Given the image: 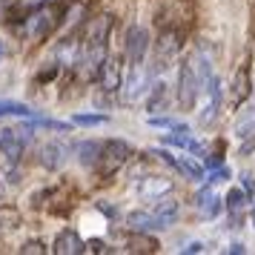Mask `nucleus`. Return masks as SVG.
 I'll list each match as a JSON object with an SVG mask.
<instances>
[{
    "instance_id": "c85d7f7f",
    "label": "nucleus",
    "mask_w": 255,
    "mask_h": 255,
    "mask_svg": "<svg viewBox=\"0 0 255 255\" xmlns=\"http://www.w3.org/2000/svg\"><path fill=\"white\" fill-rule=\"evenodd\" d=\"M86 250H92V253H112L109 247H106L101 238H92V241H86Z\"/></svg>"
},
{
    "instance_id": "bb28decb",
    "label": "nucleus",
    "mask_w": 255,
    "mask_h": 255,
    "mask_svg": "<svg viewBox=\"0 0 255 255\" xmlns=\"http://www.w3.org/2000/svg\"><path fill=\"white\" fill-rule=\"evenodd\" d=\"M255 152V132H250L247 138H241V155H250Z\"/></svg>"
},
{
    "instance_id": "20e7f679",
    "label": "nucleus",
    "mask_w": 255,
    "mask_h": 255,
    "mask_svg": "<svg viewBox=\"0 0 255 255\" xmlns=\"http://www.w3.org/2000/svg\"><path fill=\"white\" fill-rule=\"evenodd\" d=\"M72 0H46L43 6H37L35 12L26 14V26L23 32L29 37H37V40H43L49 37L55 29L66 23V12H69Z\"/></svg>"
},
{
    "instance_id": "f8f14e48",
    "label": "nucleus",
    "mask_w": 255,
    "mask_h": 255,
    "mask_svg": "<svg viewBox=\"0 0 255 255\" xmlns=\"http://www.w3.org/2000/svg\"><path fill=\"white\" fill-rule=\"evenodd\" d=\"M52 253L55 255H81V253H86V241L78 235V230H69V227H66V230H60L58 235H55Z\"/></svg>"
},
{
    "instance_id": "dca6fc26",
    "label": "nucleus",
    "mask_w": 255,
    "mask_h": 255,
    "mask_svg": "<svg viewBox=\"0 0 255 255\" xmlns=\"http://www.w3.org/2000/svg\"><path fill=\"white\" fill-rule=\"evenodd\" d=\"M124 244H127L129 253H158V241L149 238L146 232H140V230H135L132 235H127Z\"/></svg>"
},
{
    "instance_id": "423d86ee",
    "label": "nucleus",
    "mask_w": 255,
    "mask_h": 255,
    "mask_svg": "<svg viewBox=\"0 0 255 255\" xmlns=\"http://www.w3.org/2000/svg\"><path fill=\"white\" fill-rule=\"evenodd\" d=\"M201 109H198V124L201 127H209V124H215V118L221 112V104H224V86H221V78L218 75H212L204 86V92H201Z\"/></svg>"
},
{
    "instance_id": "2f4dec72",
    "label": "nucleus",
    "mask_w": 255,
    "mask_h": 255,
    "mask_svg": "<svg viewBox=\"0 0 255 255\" xmlns=\"http://www.w3.org/2000/svg\"><path fill=\"white\" fill-rule=\"evenodd\" d=\"M230 253H232V255H238V253H244V244H230Z\"/></svg>"
},
{
    "instance_id": "a211bd4d",
    "label": "nucleus",
    "mask_w": 255,
    "mask_h": 255,
    "mask_svg": "<svg viewBox=\"0 0 255 255\" xmlns=\"http://www.w3.org/2000/svg\"><path fill=\"white\" fill-rule=\"evenodd\" d=\"M63 146L60 143H46L43 149H40V163L46 166V169H60L63 161H66V155H63Z\"/></svg>"
},
{
    "instance_id": "4468645a",
    "label": "nucleus",
    "mask_w": 255,
    "mask_h": 255,
    "mask_svg": "<svg viewBox=\"0 0 255 255\" xmlns=\"http://www.w3.org/2000/svg\"><path fill=\"white\" fill-rule=\"evenodd\" d=\"M172 192V181H166V178H143L138 184V195L146 198V201H155V198H163Z\"/></svg>"
},
{
    "instance_id": "f257e3e1",
    "label": "nucleus",
    "mask_w": 255,
    "mask_h": 255,
    "mask_svg": "<svg viewBox=\"0 0 255 255\" xmlns=\"http://www.w3.org/2000/svg\"><path fill=\"white\" fill-rule=\"evenodd\" d=\"M112 26H115V17L106 12L86 20V29H83L81 40H78V58H75V66H78L83 81L98 78V69L106 60V55H109V32H112Z\"/></svg>"
},
{
    "instance_id": "412c9836",
    "label": "nucleus",
    "mask_w": 255,
    "mask_h": 255,
    "mask_svg": "<svg viewBox=\"0 0 255 255\" xmlns=\"http://www.w3.org/2000/svg\"><path fill=\"white\" fill-rule=\"evenodd\" d=\"M250 132H255V101L247 106L241 115H238V121H235V135H238V138H247Z\"/></svg>"
},
{
    "instance_id": "9b49d317",
    "label": "nucleus",
    "mask_w": 255,
    "mask_h": 255,
    "mask_svg": "<svg viewBox=\"0 0 255 255\" xmlns=\"http://www.w3.org/2000/svg\"><path fill=\"white\" fill-rule=\"evenodd\" d=\"M250 98H253V78H250V69L241 66L230 83V106L232 109H241Z\"/></svg>"
},
{
    "instance_id": "393cba45",
    "label": "nucleus",
    "mask_w": 255,
    "mask_h": 255,
    "mask_svg": "<svg viewBox=\"0 0 255 255\" xmlns=\"http://www.w3.org/2000/svg\"><path fill=\"white\" fill-rule=\"evenodd\" d=\"M106 121H109L106 115H83V112L72 118V124H78V127H101V124H106Z\"/></svg>"
},
{
    "instance_id": "5701e85b",
    "label": "nucleus",
    "mask_w": 255,
    "mask_h": 255,
    "mask_svg": "<svg viewBox=\"0 0 255 255\" xmlns=\"http://www.w3.org/2000/svg\"><path fill=\"white\" fill-rule=\"evenodd\" d=\"M6 115L32 118V115H35V109H32V106H26V104H20V101H9V98H3V101H0V118H6Z\"/></svg>"
},
{
    "instance_id": "a878e982",
    "label": "nucleus",
    "mask_w": 255,
    "mask_h": 255,
    "mask_svg": "<svg viewBox=\"0 0 255 255\" xmlns=\"http://www.w3.org/2000/svg\"><path fill=\"white\" fill-rule=\"evenodd\" d=\"M20 250H23V255H46V244L37 241V238H32V241H26Z\"/></svg>"
},
{
    "instance_id": "f3484780",
    "label": "nucleus",
    "mask_w": 255,
    "mask_h": 255,
    "mask_svg": "<svg viewBox=\"0 0 255 255\" xmlns=\"http://www.w3.org/2000/svg\"><path fill=\"white\" fill-rule=\"evenodd\" d=\"M101 149H104V140H81V143L75 146V152H78V161H81L83 166H95V163H98Z\"/></svg>"
},
{
    "instance_id": "7c9ffc66",
    "label": "nucleus",
    "mask_w": 255,
    "mask_h": 255,
    "mask_svg": "<svg viewBox=\"0 0 255 255\" xmlns=\"http://www.w3.org/2000/svg\"><path fill=\"white\" fill-rule=\"evenodd\" d=\"M201 250H204V244L201 241H192V244H186L184 247V253H201Z\"/></svg>"
},
{
    "instance_id": "7ed1b4c3",
    "label": "nucleus",
    "mask_w": 255,
    "mask_h": 255,
    "mask_svg": "<svg viewBox=\"0 0 255 255\" xmlns=\"http://www.w3.org/2000/svg\"><path fill=\"white\" fill-rule=\"evenodd\" d=\"M178 212H181L178 201L169 198V195H163V198H155L149 209H135V212H129L127 224H129V230H140V232L166 230L169 224H175Z\"/></svg>"
},
{
    "instance_id": "473e14b6",
    "label": "nucleus",
    "mask_w": 255,
    "mask_h": 255,
    "mask_svg": "<svg viewBox=\"0 0 255 255\" xmlns=\"http://www.w3.org/2000/svg\"><path fill=\"white\" fill-rule=\"evenodd\" d=\"M253 227H255V209H253Z\"/></svg>"
},
{
    "instance_id": "aec40b11",
    "label": "nucleus",
    "mask_w": 255,
    "mask_h": 255,
    "mask_svg": "<svg viewBox=\"0 0 255 255\" xmlns=\"http://www.w3.org/2000/svg\"><path fill=\"white\" fill-rule=\"evenodd\" d=\"M172 169H178V172H184L186 178H192V181H204V175H207V169L201 166L198 161H192V158H175V166Z\"/></svg>"
},
{
    "instance_id": "b1692460",
    "label": "nucleus",
    "mask_w": 255,
    "mask_h": 255,
    "mask_svg": "<svg viewBox=\"0 0 255 255\" xmlns=\"http://www.w3.org/2000/svg\"><path fill=\"white\" fill-rule=\"evenodd\" d=\"M26 127L35 132L37 127H43V129H55V132H66L69 129V124H63V121H52V118H35L32 124H26Z\"/></svg>"
},
{
    "instance_id": "1a4fd4ad",
    "label": "nucleus",
    "mask_w": 255,
    "mask_h": 255,
    "mask_svg": "<svg viewBox=\"0 0 255 255\" xmlns=\"http://www.w3.org/2000/svg\"><path fill=\"white\" fill-rule=\"evenodd\" d=\"M149 52V32L143 26H129L127 35H124V55L132 66H140L143 58Z\"/></svg>"
},
{
    "instance_id": "0eeeda50",
    "label": "nucleus",
    "mask_w": 255,
    "mask_h": 255,
    "mask_svg": "<svg viewBox=\"0 0 255 255\" xmlns=\"http://www.w3.org/2000/svg\"><path fill=\"white\" fill-rule=\"evenodd\" d=\"M181 29H175V26H166L158 40H155V69H166V66H172V60L178 58V52H181Z\"/></svg>"
},
{
    "instance_id": "cd10ccee",
    "label": "nucleus",
    "mask_w": 255,
    "mask_h": 255,
    "mask_svg": "<svg viewBox=\"0 0 255 255\" xmlns=\"http://www.w3.org/2000/svg\"><path fill=\"white\" fill-rule=\"evenodd\" d=\"M227 178H230V169H227L224 163H221V166H215V169H212V175H209V181H212V184H215V181H227Z\"/></svg>"
},
{
    "instance_id": "2eb2a0df",
    "label": "nucleus",
    "mask_w": 255,
    "mask_h": 255,
    "mask_svg": "<svg viewBox=\"0 0 255 255\" xmlns=\"http://www.w3.org/2000/svg\"><path fill=\"white\" fill-rule=\"evenodd\" d=\"M195 204H198V209H201L204 218H215V215L221 212V198L215 195L209 186H204V189L195 195Z\"/></svg>"
},
{
    "instance_id": "6e6552de",
    "label": "nucleus",
    "mask_w": 255,
    "mask_h": 255,
    "mask_svg": "<svg viewBox=\"0 0 255 255\" xmlns=\"http://www.w3.org/2000/svg\"><path fill=\"white\" fill-rule=\"evenodd\" d=\"M32 140V129L23 127V129H3L0 132V155L6 158V163H17L23 158L26 146Z\"/></svg>"
},
{
    "instance_id": "c756f323",
    "label": "nucleus",
    "mask_w": 255,
    "mask_h": 255,
    "mask_svg": "<svg viewBox=\"0 0 255 255\" xmlns=\"http://www.w3.org/2000/svg\"><path fill=\"white\" fill-rule=\"evenodd\" d=\"M241 184H244V192H247V195H255V181H253V175H241Z\"/></svg>"
},
{
    "instance_id": "9d476101",
    "label": "nucleus",
    "mask_w": 255,
    "mask_h": 255,
    "mask_svg": "<svg viewBox=\"0 0 255 255\" xmlns=\"http://www.w3.org/2000/svg\"><path fill=\"white\" fill-rule=\"evenodd\" d=\"M124 60L112 58V55H106V60L101 63V69H98V83H101V89H104L106 95H115L124 89Z\"/></svg>"
},
{
    "instance_id": "ddd939ff",
    "label": "nucleus",
    "mask_w": 255,
    "mask_h": 255,
    "mask_svg": "<svg viewBox=\"0 0 255 255\" xmlns=\"http://www.w3.org/2000/svg\"><path fill=\"white\" fill-rule=\"evenodd\" d=\"M152 86V75L146 69H140V66H132V78L124 81V98H127L129 104H135L140 95H146Z\"/></svg>"
},
{
    "instance_id": "39448f33",
    "label": "nucleus",
    "mask_w": 255,
    "mask_h": 255,
    "mask_svg": "<svg viewBox=\"0 0 255 255\" xmlns=\"http://www.w3.org/2000/svg\"><path fill=\"white\" fill-rule=\"evenodd\" d=\"M135 155V149L129 146L127 140H121V138H112V140H104V149H101V155H98V163H95L92 169L98 178H112V175L124 166V163L129 161Z\"/></svg>"
},
{
    "instance_id": "4be33fe9",
    "label": "nucleus",
    "mask_w": 255,
    "mask_h": 255,
    "mask_svg": "<svg viewBox=\"0 0 255 255\" xmlns=\"http://www.w3.org/2000/svg\"><path fill=\"white\" fill-rule=\"evenodd\" d=\"M163 106H166V83H152L149 86V98H146V109H149L152 115L155 112H161Z\"/></svg>"
},
{
    "instance_id": "f03ea898",
    "label": "nucleus",
    "mask_w": 255,
    "mask_h": 255,
    "mask_svg": "<svg viewBox=\"0 0 255 255\" xmlns=\"http://www.w3.org/2000/svg\"><path fill=\"white\" fill-rule=\"evenodd\" d=\"M212 55H209L207 46H195L186 60L181 63V72H178V104L181 109H192L198 104V98L204 92L207 81L212 78Z\"/></svg>"
},
{
    "instance_id": "6ab92c4d",
    "label": "nucleus",
    "mask_w": 255,
    "mask_h": 255,
    "mask_svg": "<svg viewBox=\"0 0 255 255\" xmlns=\"http://www.w3.org/2000/svg\"><path fill=\"white\" fill-rule=\"evenodd\" d=\"M247 198L250 195L244 189H230V195H227V209H230V218H232L230 227H238V218H241V209L247 204Z\"/></svg>"
}]
</instances>
